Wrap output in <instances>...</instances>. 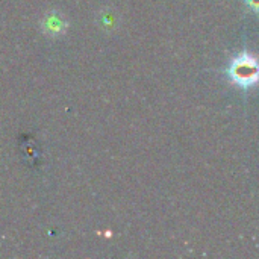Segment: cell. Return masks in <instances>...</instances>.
Returning a JSON list of instances; mask_svg holds the SVG:
<instances>
[{
	"label": "cell",
	"instance_id": "1",
	"mask_svg": "<svg viewBox=\"0 0 259 259\" xmlns=\"http://www.w3.org/2000/svg\"><path fill=\"white\" fill-rule=\"evenodd\" d=\"M226 74L232 83L238 85L243 90H249L259 83V61L252 53L243 52L235 56L228 68Z\"/></svg>",
	"mask_w": 259,
	"mask_h": 259
},
{
	"label": "cell",
	"instance_id": "2",
	"mask_svg": "<svg viewBox=\"0 0 259 259\" xmlns=\"http://www.w3.org/2000/svg\"><path fill=\"white\" fill-rule=\"evenodd\" d=\"M244 3L247 5V8L255 12V14H259V0H244Z\"/></svg>",
	"mask_w": 259,
	"mask_h": 259
}]
</instances>
